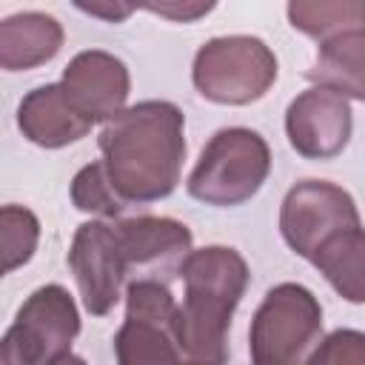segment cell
I'll list each match as a JSON object with an SVG mask.
<instances>
[{
  "label": "cell",
  "mask_w": 365,
  "mask_h": 365,
  "mask_svg": "<svg viewBox=\"0 0 365 365\" xmlns=\"http://www.w3.org/2000/svg\"><path fill=\"white\" fill-rule=\"evenodd\" d=\"M185 117L168 100L123 108L100 131V154L114 191L125 202L165 200L185 160Z\"/></svg>",
  "instance_id": "obj_1"
},
{
  "label": "cell",
  "mask_w": 365,
  "mask_h": 365,
  "mask_svg": "<svg viewBox=\"0 0 365 365\" xmlns=\"http://www.w3.org/2000/svg\"><path fill=\"white\" fill-rule=\"evenodd\" d=\"M185 285L180 305V351L185 362L220 365L228 359L231 317L248 288V262L237 248H191L180 265Z\"/></svg>",
  "instance_id": "obj_2"
},
{
  "label": "cell",
  "mask_w": 365,
  "mask_h": 365,
  "mask_svg": "<svg viewBox=\"0 0 365 365\" xmlns=\"http://www.w3.org/2000/svg\"><path fill=\"white\" fill-rule=\"evenodd\" d=\"M271 171V148L262 134L245 125L220 128L188 174V194L205 205L231 208L251 200Z\"/></svg>",
  "instance_id": "obj_3"
},
{
  "label": "cell",
  "mask_w": 365,
  "mask_h": 365,
  "mask_svg": "<svg viewBox=\"0 0 365 365\" xmlns=\"http://www.w3.org/2000/svg\"><path fill=\"white\" fill-rule=\"evenodd\" d=\"M191 80L200 97L217 106H248L277 80V54L251 34L214 37L194 54Z\"/></svg>",
  "instance_id": "obj_4"
},
{
  "label": "cell",
  "mask_w": 365,
  "mask_h": 365,
  "mask_svg": "<svg viewBox=\"0 0 365 365\" xmlns=\"http://www.w3.org/2000/svg\"><path fill=\"white\" fill-rule=\"evenodd\" d=\"M80 334L74 297L57 285H40L26 297L14 322L0 339V362L6 365H63L77 359L71 345ZM80 362V359H77Z\"/></svg>",
  "instance_id": "obj_5"
},
{
  "label": "cell",
  "mask_w": 365,
  "mask_h": 365,
  "mask_svg": "<svg viewBox=\"0 0 365 365\" xmlns=\"http://www.w3.org/2000/svg\"><path fill=\"white\" fill-rule=\"evenodd\" d=\"M322 334V305L299 282L274 285L248 328V351L257 365H294Z\"/></svg>",
  "instance_id": "obj_6"
},
{
  "label": "cell",
  "mask_w": 365,
  "mask_h": 365,
  "mask_svg": "<svg viewBox=\"0 0 365 365\" xmlns=\"http://www.w3.org/2000/svg\"><path fill=\"white\" fill-rule=\"evenodd\" d=\"M120 365L180 362V305L168 285L154 277H137L125 288V319L114 334Z\"/></svg>",
  "instance_id": "obj_7"
},
{
  "label": "cell",
  "mask_w": 365,
  "mask_h": 365,
  "mask_svg": "<svg viewBox=\"0 0 365 365\" xmlns=\"http://www.w3.org/2000/svg\"><path fill=\"white\" fill-rule=\"evenodd\" d=\"M348 225H359V208L342 185L328 180L297 182L279 205V234L308 262L331 234Z\"/></svg>",
  "instance_id": "obj_8"
},
{
  "label": "cell",
  "mask_w": 365,
  "mask_h": 365,
  "mask_svg": "<svg viewBox=\"0 0 365 365\" xmlns=\"http://www.w3.org/2000/svg\"><path fill=\"white\" fill-rule=\"evenodd\" d=\"M68 268L80 288L83 305L91 317H106L123 297L128 277L114 222L88 220L77 225L68 245Z\"/></svg>",
  "instance_id": "obj_9"
},
{
  "label": "cell",
  "mask_w": 365,
  "mask_h": 365,
  "mask_svg": "<svg viewBox=\"0 0 365 365\" xmlns=\"http://www.w3.org/2000/svg\"><path fill=\"white\" fill-rule=\"evenodd\" d=\"M354 131L348 97L328 86L299 91L285 111V134L291 148L305 160H334L345 151Z\"/></svg>",
  "instance_id": "obj_10"
},
{
  "label": "cell",
  "mask_w": 365,
  "mask_h": 365,
  "mask_svg": "<svg viewBox=\"0 0 365 365\" xmlns=\"http://www.w3.org/2000/svg\"><path fill=\"white\" fill-rule=\"evenodd\" d=\"M63 88L68 100L91 120L108 123L125 108L131 91L128 66L103 48H86L68 60L63 68Z\"/></svg>",
  "instance_id": "obj_11"
},
{
  "label": "cell",
  "mask_w": 365,
  "mask_h": 365,
  "mask_svg": "<svg viewBox=\"0 0 365 365\" xmlns=\"http://www.w3.org/2000/svg\"><path fill=\"white\" fill-rule=\"evenodd\" d=\"M117 240H120V251L125 257L128 274L137 268L145 277L154 279H168V277H180V265L191 251V231L185 222L171 220V217H154V214H143V217H128V220H117Z\"/></svg>",
  "instance_id": "obj_12"
},
{
  "label": "cell",
  "mask_w": 365,
  "mask_h": 365,
  "mask_svg": "<svg viewBox=\"0 0 365 365\" xmlns=\"http://www.w3.org/2000/svg\"><path fill=\"white\" fill-rule=\"evenodd\" d=\"M17 125L29 143L40 148H63L83 140L94 123L68 100L63 83H46L20 100Z\"/></svg>",
  "instance_id": "obj_13"
},
{
  "label": "cell",
  "mask_w": 365,
  "mask_h": 365,
  "mask_svg": "<svg viewBox=\"0 0 365 365\" xmlns=\"http://www.w3.org/2000/svg\"><path fill=\"white\" fill-rule=\"evenodd\" d=\"M66 31L46 11H17L0 23V66L6 71H29L57 57Z\"/></svg>",
  "instance_id": "obj_14"
},
{
  "label": "cell",
  "mask_w": 365,
  "mask_h": 365,
  "mask_svg": "<svg viewBox=\"0 0 365 365\" xmlns=\"http://www.w3.org/2000/svg\"><path fill=\"white\" fill-rule=\"evenodd\" d=\"M311 265L328 279V285L345 302L365 305V228L362 222L331 234L311 257Z\"/></svg>",
  "instance_id": "obj_15"
},
{
  "label": "cell",
  "mask_w": 365,
  "mask_h": 365,
  "mask_svg": "<svg viewBox=\"0 0 365 365\" xmlns=\"http://www.w3.org/2000/svg\"><path fill=\"white\" fill-rule=\"evenodd\" d=\"M314 86H328L348 100L365 103V29L336 34L319 46L314 66L308 68Z\"/></svg>",
  "instance_id": "obj_16"
},
{
  "label": "cell",
  "mask_w": 365,
  "mask_h": 365,
  "mask_svg": "<svg viewBox=\"0 0 365 365\" xmlns=\"http://www.w3.org/2000/svg\"><path fill=\"white\" fill-rule=\"evenodd\" d=\"M285 14L299 34L319 43L365 29V0H288Z\"/></svg>",
  "instance_id": "obj_17"
},
{
  "label": "cell",
  "mask_w": 365,
  "mask_h": 365,
  "mask_svg": "<svg viewBox=\"0 0 365 365\" xmlns=\"http://www.w3.org/2000/svg\"><path fill=\"white\" fill-rule=\"evenodd\" d=\"M40 242V220L34 211L23 205H3L0 208V254L3 271L11 274L14 268L26 265Z\"/></svg>",
  "instance_id": "obj_18"
},
{
  "label": "cell",
  "mask_w": 365,
  "mask_h": 365,
  "mask_svg": "<svg viewBox=\"0 0 365 365\" xmlns=\"http://www.w3.org/2000/svg\"><path fill=\"white\" fill-rule=\"evenodd\" d=\"M71 202L74 208L94 217H117L125 208V200L114 191L103 160L83 165L71 180Z\"/></svg>",
  "instance_id": "obj_19"
},
{
  "label": "cell",
  "mask_w": 365,
  "mask_h": 365,
  "mask_svg": "<svg viewBox=\"0 0 365 365\" xmlns=\"http://www.w3.org/2000/svg\"><path fill=\"white\" fill-rule=\"evenodd\" d=\"M311 365H365V331L336 328L308 354Z\"/></svg>",
  "instance_id": "obj_20"
},
{
  "label": "cell",
  "mask_w": 365,
  "mask_h": 365,
  "mask_svg": "<svg viewBox=\"0 0 365 365\" xmlns=\"http://www.w3.org/2000/svg\"><path fill=\"white\" fill-rule=\"evenodd\" d=\"M217 0H140V9L171 20V23H197L211 14Z\"/></svg>",
  "instance_id": "obj_21"
},
{
  "label": "cell",
  "mask_w": 365,
  "mask_h": 365,
  "mask_svg": "<svg viewBox=\"0 0 365 365\" xmlns=\"http://www.w3.org/2000/svg\"><path fill=\"white\" fill-rule=\"evenodd\" d=\"M71 3L83 14L97 17L103 23H125L140 9V0H71Z\"/></svg>",
  "instance_id": "obj_22"
}]
</instances>
